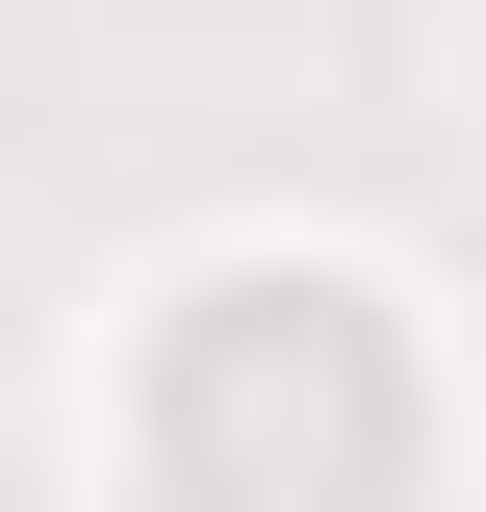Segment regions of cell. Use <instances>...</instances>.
Here are the masks:
<instances>
[{
  "instance_id": "obj_1",
  "label": "cell",
  "mask_w": 486,
  "mask_h": 512,
  "mask_svg": "<svg viewBox=\"0 0 486 512\" xmlns=\"http://www.w3.org/2000/svg\"><path fill=\"white\" fill-rule=\"evenodd\" d=\"M154 461H180V487H282V461L384 487V461H410V384H384L359 282H205L180 359H154Z\"/></svg>"
}]
</instances>
